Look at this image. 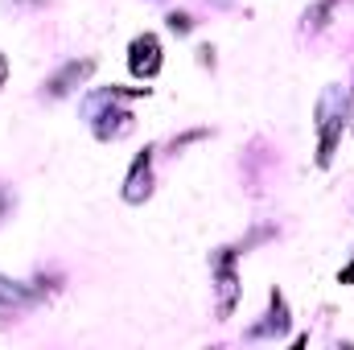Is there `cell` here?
I'll return each instance as SVG.
<instances>
[{
  "instance_id": "obj_1",
  "label": "cell",
  "mask_w": 354,
  "mask_h": 350,
  "mask_svg": "<svg viewBox=\"0 0 354 350\" xmlns=\"http://www.w3.org/2000/svg\"><path fill=\"white\" fill-rule=\"evenodd\" d=\"M342 128H346V95H342V87H326L317 99V165L322 169L334 161Z\"/></svg>"
},
{
  "instance_id": "obj_2",
  "label": "cell",
  "mask_w": 354,
  "mask_h": 350,
  "mask_svg": "<svg viewBox=\"0 0 354 350\" xmlns=\"http://www.w3.org/2000/svg\"><path fill=\"white\" fill-rule=\"evenodd\" d=\"M214 293H218V317H231L239 305V276H235V248L214 252Z\"/></svg>"
},
{
  "instance_id": "obj_3",
  "label": "cell",
  "mask_w": 354,
  "mask_h": 350,
  "mask_svg": "<svg viewBox=\"0 0 354 350\" xmlns=\"http://www.w3.org/2000/svg\"><path fill=\"white\" fill-rule=\"evenodd\" d=\"M128 71H132L136 79H153V75L161 71V37H157V33L132 37V46H128Z\"/></svg>"
},
{
  "instance_id": "obj_4",
  "label": "cell",
  "mask_w": 354,
  "mask_h": 350,
  "mask_svg": "<svg viewBox=\"0 0 354 350\" xmlns=\"http://www.w3.org/2000/svg\"><path fill=\"white\" fill-rule=\"evenodd\" d=\"M149 194H153V149H145V153L132 161L128 177H124V202L140 206Z\"/></svg>"
},
{
  "instance_id": "obj_5",
  "label": "cell",
  "mask_w": 354,
  "mask_h": 350,
  "mask_svg": "<svg viewBox=\"0 0 354 350\" xmlns=\"http://www.w3.org/2000/svg\"><path fill=\"white\" fill-rule=\"evenodd\" d=\"M103 103H111V111H95V136L99 140H120V136H128L132 128H136V120H132V111H115V99H103ZM99 107V103H95Z\"/></svg>"
},
{
  "instance_id": "obj_6",
  "label": "cell",
  "mask_w": 354,
  "mask_h": 350,
  "mask_svg": "<svg viewBox=\"0 0 354 350\" xmlns=\"http://www.w3.org/2000/svg\"><path fill=\"white\" fill-rule=\"evenodd\" d=\"M91 71H95V58H79V62H66L54 79H50V87H46V95L50 99H62V95H71L75 87H83L91 79Z\"/></svg>"
},
{
  "instance_id": "obj_7",
  "label": "cell",
  "mask_w": 354,
  "mask_h": 350,
  "mask_svg": "<svg viewBox=\"0 0 354 350\" xmlns=\"http://www.w3.org/2000/svg\"><path fill=\"white\" fill-rule=\"evenodd\" d=\"M288 322H292V317H288L284 293L276 288V293H272V309H268V322L252 326V338H268V334H276V338H280V334H288Z\"/></svg>"
},
{
  "instance_id": "obj_8",
  "label": "cell",
  "mask_w": 354,
  "mask_h": 350,
  "mask_svg": "<svg viewBox=\"0 0 354 350\" xmlns=\"http://www.w3.org/2000/svg\"><path fill=\"white\" fill-rule=\"evenodd\" d=\"M29 301H37V288H29V284H17V280L0 276V305H29Z\"/></svg>"
},
{
  "instance_id": "obj_9",
  "label": "cell",
  "mask_w": 354,
  "mask_h": 350,
  "mask_svg": "<svg viewBox=\"0 0 354 350\" xmlns=\"http://www.w3.org/2000/svg\"><path fill=\"white\" fill-rule=\"evenodd\" d=\"M334 4H338V0H322V4H313V8L305 12V29H322V25H326V17L334 12Z\"/></svg>"
},
{
  "instance_id": "obj_10",
  "label": "cell",
  "mask_w": 354,
  "mask_h": 350,
  "mask_svg": "<svg viewBox=\"0 0 354 350\" xmlns=\"http://www.w3.org/2000/svg\"><path fill=\"white\" fill-rule=\"evenodd\" d=\"M169 29H174V33H189V29H194L189 12H169Z\"/></svg>"
},
{
  "instance_id": "obj_11",
  "label": "cell",
  "mask_w": 354,
  "mask_h": 350,
  "mask_svg": "<svg viewBox=\"0 0 354 350\" xmlns=\"http://www.w3.org/2000/svg\"><path fill=\"white\" fill-rule=\"evenodd\" d=\"M338 284H354V260L346 264V268H342V272H338Z\"/></svg>"
},
{
  "instance_id": "obj_12",
  "label": "cell",
  "mask_w": 354,
  "mask_h": 350,
  "mask_svg": "<svg viewBox=\"0 0 354 350\" xmlns=\"http://www.w3.org/2000/svg\"><path fill=\"white\" fill-rule=\"evenodd\" d=\"M4 79H8V58L0 54V87H4Z\"/></svg>"
},
{
  "instance_id": "obj_13",
  "label": "cell",
  "mask_w": 354,
  "mask_h": 350,
  "mask_svg": "<svg viewBox=\"0 0 354 350\" xmlns=\"http://www.w3.org/2000/svg\"><path fill=\"white\" fill-rule=\"evenodd\" d=\"M0 210H4V194H0Z\"/></svg>"
}]
</instances>
